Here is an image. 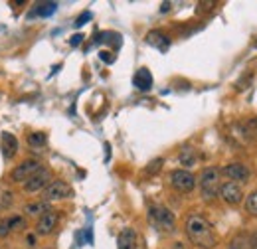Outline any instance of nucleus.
<instances>
[{
  "instance_id": "f257e3e1",
  "label": "nucleus",
  "mask_w": 257,
  "mask_h": 249,
  "mask_svg": "<svg viewBox=\"0 0 257 249\" xmlns=\"http://www.w3.org/2000/svg\"><path fill=\"white\" fill-rule=\"evenodd\" d=\"M186 236L188 240L200 249L216 248V236L210 226V222L202 216H190L186 220Z\"/></svg>"
},
{
  "instance_id": "f03ea898",
  "label": "nucleus",
  "mask_w": 257,
  "mask_h": 249,
  "mask_svg": "<svg viewBox=\"0 0 257 249\" xmlns=\"http://www.w3.org/2000/svg\"><path fill=\"white\" fill-rule=\"evenodd\" d=\"M200 192H202V198L204 200H214L218 194H220V170L216 166H208L204 168V172L200 174Z\"/></svg>"
},
{
  "instance_id": "7ed1b4c3",
  "label": "nucleus",
  "mask_w": 257,
  "mask_h": 249,
  "mask_svg": "<svg viewBox=\"0 0 257 249\" xmlns=\"http://www.w3.org/2000/svg\"><path fill=\"white\" fill-rule=\"evenodd\" d=\"M148 222L152 228L160 232H174V216L168 208L164 206H150L148 208Z\"/></svg>"
},
{
  "instance_id": "20e7f679",
  "label": "nucleus",
  "mask_w": 257,
  "mask_h": 249,
  "mask_svg": "<svg viewBox=\"0 0 257 249\" xmlns=\"http://www.w3.org/2000/svg\"><path fill=\"white\" fill-rule=\"evenodd\" d=\"M168 180H170V186L180 194H188L196 188V176L188 170H172Z\"/></svg>"
},
{
  "instance_id": "39448f33",
  "label": "nucleus",
  "mask_w": 257,
  "mask_h": 249,
  "mask_svg": "<svg viewBox=\"0 0 257 249\" xmlns=\"http://www.w3.org/2000/svg\"><path fill=\"white\" fill-rule=\"evenodd\" d=\"M71 194H73L71 186H69L67 182H64V180H52V182L46 186V190H44V198H46V202L65 200V198H69Z\"/></svg>"
},
{
  "instance_id": "423d86ee",
  "label": "nucleus",
  "mask_w": 257,
  "mask_h": 249,
  "mask_svg": "<svg viewBox=\"0 0 257 249\" xmlns=\"http://www.w3.org/2000/svg\"><path fill=\"white\" fill-rule=\"evenodd\" d=\"M40 168H42V164H40L38 160L28 158V160H22V162L12 170L10 178H12V182H26V180H28L30 176H34Z\"/></svg>"
},
{
  "instance_id": "0eeeda50",
  "label": "nucleus",
  "mask_w": 257,
  "mask_h": 249,
  "mask_svg": "<svg viewBox=\"0 0 257 249\" xmlns=\"http://www.w3.org/2000/svg\"><path fill=\"white\" fill-rule=\"evenodd\" d=\"M52 182V172L48 168H40L34 176H30L26 182H24V190L34 194V192H40V190H46V186Z\"/></svg>"
},
{
  "instance_id": "6e6552de",
  "label": "nucleus",
  "mask_w": 257,
  "mask_h": 249,
  "mask_svg": "<svg viewBox=\"0 0 257 249\" xmlns=\"http://www.w3.org/2000/svg\"><path fill=\"white\" fill-rule=\"evenodd\" d=\"M220 196H222V200H224L226 204L238 206V204H242V200H244V190H242V186H240L238 182H224V184L220 186Z\"/></svg>"
},
{
  "instance_id": "1a4fd4ad",
  "label": "nucleus",
  "mask_w": 257,
  "mask_h": 249,
  "mask_svg": "<svg viewBox=\"0 0 257 249\" xmlns=\"http://www.w3.org/2000/svg\"><path fill=\"white\" fill-rule=\"evenodd\" d=\"M222 174H226L232 182H246L250 178V170L242 162H230V164H226L224 170H222Z\"/></svg>"
},
{
  "instance_id": "9d476101",
  "label": "nucleus",
  "mask_w": 257,
  "mask_h": 249,
  "mask_svg": "<svg viewBox=\"0 0 257 249\" xmlns=\"http://www.w3.org/2000/svg\"><path fill=\"white\" fill-rule=\"evenodd\" d=\"M58 226V214L56 212H48L44 216H40L38 224H36V234L38 236H50Z\"/></svg>"
},
{
  "instance_id": "9b49d317",
  "label": "nucleus",
  "mask_w": 257,
  "mask_h": 249,
  "mask_svg": "<svg viewBox=\"0 0 257 249\" xmlns=\"http://www.w3.org/2000/svg\"><path fill=\"white\" fill-rule=\"evenodd\" d=\"M146 44L152 46V48H156V50H160V51H166L170 48V38L164 36L158 30H152V32L146 34Z\"/></svg>"
},
{
  "instance_id": "f8f14e48",
  "label": "nucleus",
  "mask_w": 257,
  "mask_h": 249,
  "mask_svg": "<svg viewBox=\"0 0 257 249\" xmlns=\"http://www.w3.org/2000/svg\"><path fill=\"white\" fill-rule=\"evenodd\" d=\"M132 85L138 89V91H150L152 89V75L146 67H140L134 77H132Z\"/></svg>"
},
{
  "instance_id": "ddd939ff",
  "label": "nucleus",
  "mask_w": 257,
  "mask_h": 249,
  "mask_svg": "<svg viewBox=\"0 0 257 249\" xmlns=\"http://www.w3.org/2000/svg\"><path fill=\"white\" fill-rule=\"evenodd\" d=\"M0 143H2V152H4V156H6L8 160L14 158L16 152H18V141H16V137H14L12 133H2Z\"/></svg>"
},
{
  "instance_id": "4468645a",
  "label": "nucleus",
  "mask_w": 257,
  "mask_h": 249,
  "mask_svg": "<svg viewBox=\"0 0 257 249\" xmlns=\"http://www.w3.org/2000/svg\"><path fill=\"white\" fill-rule=\"evenodd\" d=\"M117 249H136V232L132 228H125L117 238Z\"/></svg>"
},
{
  "instance_id": "2eb2a0df",
  "label": "nucleus",
  "mask_w": 257,
  "mask_h": 249,
  "mask_svg": "<svg viewBox=\"0 0 257 249\" xmlns=\"http://www.w3.org/2000/svg\"><path fill=\"white\" fill-rule=\"evenodd\" d=\"M16 228H26V222L22 218H8V220H2L0 222V238H6L12 230Z\"/></svg>"
},
{
  "instance_id": "dca6fc26",
  "label": "nucleus",
  "mask_w": 257,
  "mask_h": 249,
  "mask_svg": "<svg viewBox=\"0 0 257 249\" xmlns=\"http://www.w3.org/2000/svg\"><path fill=\"white\" fill-rule=\"evenodd\" d=\"M56 10H58V4H56V2H40V4H36V6H34V12H32L30 16L48 18V16H52Z\"/></svg>"
},
{
  "instance_id": "f3484780",
  "label": "nucleus",
  "mask_w": 257,
  "mask_h": 249,
  "mask_svg": "<svg viewBox=\"0 0 257 249\" xmlns=\"http://www.w3.org/2000/svg\"><path fill=\"white\" fill-rule=\"evenodd\" d=\"M24 212L26 214H30V216H44V214H48V212H52V208H50V202H36V204H28L26 208H24Z\"/></svg>"
},
{
  "instance_id": "a211bd4d",
  "label": "nucleus",
  "mask_w": 257,
  "mask_h": 249,
  "mask_svg": "<svg viewBox=\"0 0 257 249\" xmlns=\"http://www.w3.org/2000/svg\"><path fill=\"white\" fill-rule=\"evenodd\" d=\"M178 158H180V164H182V166H194V164H196V150H192V149H182Z\"/></svg>"
},
{
  "instance_id": "6ab92c4d",
  "label": "nucleus",
  "mask_w": 257,
  "mask_h": 249,
  "mask_svg": "<svg viewBox=\"0 0 257 249\" xmlns=\"http://www.w3.org/2000/svg\"><path fill=\"white\" fill-rule=\"evenodd\" d=\"M46 143H48V137H46L44 133H30V135H28V145L34 147V149H40V147H44Z\"/></svg>"
},
{
  "instance_id": "aec40b11",
  "label": "nucleus",
  "mask_w": 257,
  "mask_h": 249,
  "mask_svg": "<svg viewBox=\"0 0 257 249\" xmlns=\"http://www.w3.org/2000/svg\"><path fill=\"white\" fill-rule=\"evenodd\" d=\"M246 210H248L252 216L257 218V192H252V194L246 198Z\"/></svg>"
},
{
  "instance_id": "412c9836",
  "label": "nucleus",
  "mask_w": 257,
  "mask_h": 249,
  "mask_svg": "<svg viewBox=\"0 0 257 249\" xmlns=\"http://www.w3.org/2000/svg\"><path fill=\"white\" fill-rule=\"evenodd\" d=\"M252 242L246 238V236H238L234 242H232V248L230 249H250Z\"/></svg>"
},
{
  "instance_id": "4be33fe9",
  "label": "nucleus",
  "mask_w": 257,
  "mask_h": 249,
  "mask_svg": "<svg viewBox=\"0 0 257 249\" xmlns=\"http://www.w3.org/2000/svg\"><path fill=\"white\" fill-rule=\"evenodd\" d=\"M160 166H162V158H156V160H152V162L148 164L146 172H148V174H156V172L160 170Z\"/></svg>"
},
{
  "instance_id": "5701e85b",
  "label": "nucleus",
  "mask_w": 257,
  "mask_h": 249,
  "mask_svg": "<svg viewBox=\"0 0 257 249\" xmlns=\"http://www.w3.org/2000/svg\"><path fill=\"white\" fill-rule=\"evenodd\" d=\"M89 20H91V12H83V14H79V18L75 20L73 26H75V28H81V26H83L85 22H89Z\"/></svg>"
},
{
  "instance_id": "b1692460",
  "label": "nucleus",
  "mask_w": 257,
  "mask_h": 249,
  "mask_svg": "<svg viewBox=\"0 0 257 249\" xmlns=\"http://www.w3.org/2000/svg\"><path fill=\"white\" fill-rule=\"evenodd\" d=\"M81 40H83V36H81V34H75V36H71L69 46H71V48H77V46L81 44Z\"/></svg>"
},
{
  "instance_id": "393cba45",
  "label": "nucleus",
  "mask_w": 257,
  "mask_h": 249,
  "mask_svg": "<svg viewBox=\"0 0 257 249\" xmlns=\"http://www.w3.org/2000/svg\"><path fill=\"white\" fill-rule=\"evenodd\" d=\"M99 57H101L103 61H107V63H113V61H115V57H113V53H111V51H101V53H99Z\"/></svg>"
},
{
  "instance_id": "a878e982",
  "label": "nucleus",
  "mask_w": 257,
  "mask_h": 249,
  "mask_svg": "<svg viewBox=\"0 0 257 249\" xmlns=\"http://www.w3.org/2000/svg\"><path fill=\"white\" fill-rule=\"evenodd\" d=\"M2 198H4V200H2V208H4L6 204H10V202H12V194H10V192H8V194H4Z\"/></svg>"
},
{
  "instance_id": "bb28decb",
  "label": "nucleus",
  "mask_w": 257,
  "mask_h": 249,
  "mask_svg": "<svg viewBox=\"0 0 257 249\" xmlns=\"http://www.w3.org/2000/svg\"><path fill=\"white\" fill-rule=\"evenodd\" d=\"M168 10H170V2H164L162 8H160V12H168Z\"/></svg>"
},
{
  "instance_id": "cd10ccee",
  "label": "nucleus",
  "mask_w": 257,
  "mask_h": 249,
  "mask_svg": "<svg viewBox=\"0 0 257 249\" xmlns=\"http://www.w3.org/2000/svg\"><path fill=\"white\" fill-rule=\"evenodd\" d=\"M28 244L34 246V244H36V238H34V236H28Z\"/></svg>"
},
{
  "instance_id": "c85d7f7f",
  "label": "nucleus",
  "mask_w": 257,
  "mask_h": 249,
  "mask_svg": "<svg viewBox=\"0 0 257 249\" xmlns=\"http://www.w3.org/2000/svg\"><path fill=\"white\" fill-rule=\"evenodd\" d=\"M174 249H184V246L182 244H174Z\"/></svg>"
},
{
  "instance_id": "c756f323",
  "label": "nucleus",
  "mask_w": 257,
  "mask_h": 249,
  "mask_svg": "<svg viewBox=\"0 0 257 249\" xmlns=\"http://www.w3.org/2000/svg\"><path fill=\"white\" fill-rule=\"evenodd\" d=\"M256 125H257V119H256Z\"/></svg>"
}]
</instances>
